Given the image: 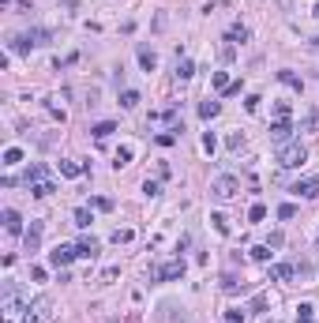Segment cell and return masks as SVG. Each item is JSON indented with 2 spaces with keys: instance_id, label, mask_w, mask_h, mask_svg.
<instances>
[{
  "instance_id": "7402d4cb",
  "label": "cell",
  "mask_w": 319,
  "mask_h": 323,
  "mask_svg": "<svg viewBox=\"0 0 319 323\" xmlns=\"http://www.w3.org/2000/svg\"><path fill=\"white\" fill-rule=\"evenodd\" d=\"M26 38H30V45H49V30H30V34H26Z\"/></svg>"
},
{
  "instance_id": "f35d334b",
  "label": "cell",
  "mask_w": 319,
  "mask_h": 323,
  "mask_svg": "<svg viewBox=\"0 0 319 323\" xmlns=\"http://www.w3.org/2000/svg\"><path fill=\"white\" fill-rule=\"evenodd\" d=\"M158 143H162V147H173V143H177V136H173V132H162Z\"/></svg>"
},
{
  "instance_id": "74e56055",
  "label": "cell",
  "mask_w": 319,
  "mask_h": 323,
  "mask_svg": "<svg viewBox=\"0 0 319 323\" xmlns=\"http://www.w3.org/2000/svg\"><path fill=\"white\" fill-rule=\"evenodd\" d=\"M214 147H218V143H214V136L207 132V136H203V150H207V154H214Z\"/></svg>"
},
{
  "instance_id": "4316f807",
  "label": "cell",
  "mask_w": 319,
  "mask_h": 323,
  "mask_svg": "<svg viewBox=\"0 0 319 323\" xmlns=\"http://www.w3.org/2000/svg\"><path fill=\"white\" fill-rule=\"evenodd\" d=\"M75 225H79V230H83V225H90V211H86V207L75 211Z\"/></svg>"
},
{
  "instance_id": "d6a6232c",
  "label": "cell",
  "mask_w": 319,
  "mask_h": 323,
  "mask_svg": "<svg viewBox=\"0 0 319 323\" xmlns=\"http://www.w3.org/2000/svg\"><path fill=\"white\" fill-rule=\"evenodd\" d=\"M221 289H226V293H237L240 286H237V278H233V274H226V278H221Z\"/></svg>"
},
{
  "instance_id": "30bf717a",
  "label": "cell",
  "mask_w": 319,
  "mask_h": 323,
  "mask_svg": "<svg viewBox=\"0 0 319 323\" xmlns=\"http://www.w3.org/2000/svg\"><path fill=\"white\" fill-rule=\"evenodd\" d=\"M139 64H143V72H154L158 68V53H154L150 45H139Z\"/></svg>"
},
{
  "instance_id": "2e32d148",
  "label": "cell",
  "mask_w": 319,
  "mask_h": 323,
  "mask_svg": "<svg viewBox=\"0 0 319 323\" xmlns=\"http://www.w3.org/2000/svg\"><path fill=\"white\" fill-rule=\"evenodd\" d=\"M90 132H94V139H109L113 132H117V124H113V120H102V124H94Z\"/></svg>"
},
{
  "instance_id": "83f0119b",
  "label": "cell",
  "mask_w": 319,
  "mask_h": 323,
  "mask_svg": "<svg viewBox=\"0 0 319 323\" xmlns=\"http://www.w3.org/2000/svg\"><path fill=\"white\" fill-rule=\"evenodd\" d=\"M226 147H229V150H240V147H244V136H240V132H233V136L226 139Z\"/></svg>"
},
{
  "instance_id": "e0dca14e",
  "label": "cell",
  "mask_w": 319,
  "mask_h": 323,
  "mask_svg": "<svg viewBox=\"0 0 319 323\" xmlns=\"http://www.w3.org/2000/svg\"><path fill=\"white\" fill-rule=\"evenodd\" d=\"M120 106L124 109H135V106H139V90H124L120 94Z\"/></svg>"
},
{
  "instance_id": "277c9868",
  "label": "cell",
  "mask_w": 319,
  "mask_h": 323,
  "mask_svg": "<svg viewBox=\"0 0 319 323\" xmlns=\"http://www.w3.org/2000/svg\"><path fill=\"white\" fill-rule=\"evenodd\" d=\"M26 323H53V301L38 297L34 305H26Z\"/></svg>"
},
{
  "instance_id": "8d00e7d4",
  "label": "cell",
  "mask_w": 319,
  "mask_h": 323,
  "mask_svg": "<svg viewBox=\"0 0 319 323\" xmlns=\"http://www.w3.org/2000/svg\"><path fill=\"white\" fill-rule=\"evenodd\" d=\"M113 241H117V244H128L132 241V230H117V233H113Z\"/></svg>"
},
{
  "instance_id": "3957f363",
  "label": "cell",
  "mask_w": 319,
  "mask_h": 323,
  "mask_svg": "<svg viewBox=\"0 0 319 323\" xmlns=\"http://www.w3.org/2000/svg\"><path fill=\"white\" fill-rule=\"evenodd\" d=\"M210 192H214V199H233V196L240 192V180L229 177V173H221V177L210 180Z\"/></svg>"
},
{
  "instance_id": "f1b7e54d",
  "label": "cell",
  "mask_w": 319,
  "mask_h": 323,
  "mask_svg": "<svg viewBox=\"0 0 319 323\" xmlns=\"http://www.w3.org/2000/svg\"><path fill=\"white\" fill-rule=\"evenodd\" d=\"M248 218H252V222H263V218H267V207H263V203H256L252 211H248Z\"/></svg>"
},
{
  "instance_id": "7a4b0ae2",
  "label": "cell",
  "mask_w": 319,
  "mask_h": 323,
  "mask_svg": "<svg viewBox=\"0 0 319 323\" xmlns=\"http://www.w3.org/2000/svg\"><path fill=\"white\" fill-rule=\"evenodd\" d=\"M0 308H4V323H15L19 312H26L23 308V297H19V289L12 286V282L4 286V305H0Z\"/></svg>"
},
{
  "instance_id": "4dcf8cb0",
  "label": "cell",
  "mask_w": 319,
  "mask_h": 323,
  "mask_svg": "<svg viewBox=\"0 0 319 323\" xmlns=\"http://www.w3.org/2000/svg\"><path fill=\"white\" fill-rule=\"evenodd\" d=\"M252 260H259V263L270 260V248H267V244H256V248H252Z\"/></svg>"
},
{
  "instance_id": "5b68a950",
  "label": "cell",
  "mask_w": 319,
  "mask_h": 323,
  "mask_svg": "<svg viewBox=\"0 0 319 323\" xmlns=\"http://www.w3.org/2000/svg\"><path fill=\"white\" fill-rule=\"evenodd\" d=\"M75 255H79V248H72V244H56V248L49 252V267L60 271V267H68V263L75 260Z\"/></svg>"
},
{
  "instance_id": "7c38bea8",
  "label": "cell",
  "mask_w": 319,
  "mask_h": 323,
  "mask_svg": "<svg viewBox=\"0 0 319 323\" xmlns=\"http://www.w3.org/2000/svg\"><path fill=\"white\" fill-rule=\"evenodd\" d=\"M297 267L293 263H278V267H270V282H285V278H293Z\"/></svg>"
},
{
  "instance_id": "603a6c76",
  "label": "cell",
  "mask_w": 319,
  "mask_h": 323,
  "mask_svg": "<svg viewBox=\"0 0 319 323\" xmlns=\"http://www.w3.org/2000/svg\"><path fill=\"white\" fill-rule=\"evenodd\" d=\"M315 319V308L312 305H301V308H297V323H312Z\"/></svg>"
},
{
  "instance_id": "e575fe53",
  "label": "cell",
  "mask_w": 319,
  "mask_h": 323,
  "mask_svg": "<svg viewBox=\"0 0 319 323\" xmlns=\"http://www.w3.org/2000/svg\"><path fill=\"white\" fill-rule=\"evenodd\" d=\"M259 102H263V98H259V94H248V102H244V109H248V113H256V109H259Z\"/></svg>"
},
{
  "instance_id": "9a60e30c",
  "label": "cell",
  "mask_w": 319,
  "mask_h": 323,
  "mask_svg": "<svg viewBox=\"0 0 319 323\" xmlns=\"http://www.w3.org/2000/svg\"><path fill=\"white\" fill-rule=\"evenodd\" d=\"M4 230L8 233H19V230H23V218H19L15 211H4Z\"/></svg>"
},
{
  "instance_id": "ab89813d",
  "label": "cell",
  "mask_w": 319,
  "mask_h": 323,
  "mask_svg": "<svg viewBox=\"0 0 319 323\" xmlns=\"http://www.w3.org/2000/svg\"><path fill=\"white\" fill-rule=\"evenodd\" d=\"M312 49H319V38H312Z\"/></svg>"
},
{
  "instance_id": "4fadbf2b",
  "label": "cell",
  "mask_w": 319,
  "mask_h": 323,
  "mask_svg": "<svg viewBox=\"0 0 319 323\" xmlns=\"http://www.w3.org/2000/svg\"><path fill=\"white\" fill-rule=\"evenodd\" d=\"M218 113H221L218 102H210V98H207V102H199V117H203V120H214Z\"/></svg>"
},
{
  "instance_id": "ac0fdd59",
  "label": "cell",
  "mask_w": 319,
  "mask_h": 323,
  "mask_svg": "<svg viewBox=\"0 0 319 323\" xmlns=\"http://www.w3.org/2000/svg\"><path fill=\"white\" fill-rule=\"evenodd\" d=\"M278 79H282V83H285V87H293V90H301V79H297V75H293V72H289V68H282V72H278Z\"/></svg>"
},
{
  "instance_id": "8992f818",
  "label": "cell",
  "mask_w": 319,
  "mask_h": 323,
  "mask_svg": "<svg viewBox=\"0 0 319 323\" xmlns=\"http://www.w3.org/2000/svg\"><path fill=\"white\" fill-rule=\"evenodd\" d=\"M180 274H184V260H173V263H166V267H154V271H150V278L169 282V278H180Z\"/></svg>"
},
{
  "instance_id": "f546056e",
  "label": "cell",
  "mask_w": 319,
  "mask_h": 323,
  "mask_svg": "<svg viewBox=\"0 0 319 323\" xmlns=\"http://www.w3.org/2000/svg\"><path fill=\"white\" fill-rule=\"evenodd\" d=\"M244 316H248L244 308H229V312H226V319H229V323H244Z\"/></svg>"
},
{
  "instance_id": "1f68e13d",
  "label": "cell",
  "mask_w": 319,
  "mask_h": 323,
  "mask_svg": "<svg viewBox=\"0 0 319 323\" xmlns=\"http://www.w3.org/2000/svg\"><path fill=\"white\" fill-rule=\"evenodd\" d=\"M128 162H132V147H120V150H117V169L128 166Z\"/></svg>"
},
{
  "instance_id": "836d02e7",
  "label": "cell",
  "mask_w": 319,
  "mask_h": 323,
  "mask_svg": "<svg viewBox=\"0 0 319 323\" xmlns=\"http://www.w3.org/2000/svg\"><path fill=\"white\" fill-rule=\"evenodd\" d=\"M94 207H98V211H113V199L109 196H98V199H94Z\"/></svg>"
},
{
  "instance_id": "8fae6325",
  "label": "cell",
  "mask_w": 319,
  "mask_h": 323,
  "mask_svg": "<svg viewBox=\"0 0 319 323\" xmlns=\"http://www.w3.org/2000/svg\"><path fill=\"white\" fill-rule=\"evenodd\" d=\"M75 248H79V255H83V260H94V255H98V248H102V244L94 241V237H83V241L75 244Z\"/></svg>"
},
{
  "instance_id": "ffe728a7",
  "label": "cell",
  "mask_w": 319,
  "mask_h": 323,
  "mask_svg": "<svg viewBox=\"0 0 319 323\" xmlns=\"http://www.w3.org/2000/svg\"><path fill=\"white\" fill-rule=\"evenodd\" d=\"M19 162H23V150H19V147H8L4 150V166H19Z\"/></svg>"
},
{
  "instance_id": "44dd1931",
  "label": "cell",
  "mask_w": 319,
  "mask_h": 323,
  "mask_svg": "<svg viewBox=\"0 0 319 323\" xmlns=\"http://www.w3.org/2000/svg\"><path fill=\"white\" fill-rule=\"evenodd\" d=\"M177 75L180 79H192V75H196V64L192 60H177Z\"/></svg>"
},
{
  "instance_id": "9c48e42d",
  "label": "cell",
  "mask_w": 319,
  "mask_h": 323,
  "mask_svg": "<svg viewBox=\"0 0 319 323\" xmlns=\"http://www.w3.org/2000/svg\"><path fill=\"white\" fill-rule=\"evenodd\" d=\"M42 230H45L42 222H30V230L23 233V244H26V252H34L38 244H42Z\"/></svg>"
},
{
  "instance_id": "cb8c5ba5",
  "label": "cell",
  "mask_w": 319,
  "mask_h": 323,
  "mask_svg": "<svg viewBox=\"0 0 319 323\" xmlns=\"http://www.w3.org/2000/svg\"><path fill=\"white\" fill-rule=\"evenodd\" d=\"M60 173H64V177H79L83 166H79V162H60Z\"/></svg>"
},
{
  "instance_id": "52a82bcc",
  "label": "cell",
  "mask_w": 319,
  "mask_h": 323,
  "mask_svg": "<svg viewBox=\"0 0 319 323\" xmlns=\"http://www.w3.org/2000/svg\"><path fill=\"white\" fill-rule=\"evenodd\" d=\"M289 136H293V124H289V117H278L274 124H270V139H274V143H289Z\"/></svg>"
},
{
  "instance_id": "6da1fadb",
  "label": "cell",
  "mask_w": 319,
  "mask_h": 323,
  "mask_svg": "<svg viewBox=\"0 0 319 323\" xmlns=\"http://www.w3.org/2000/svg\"><path fill=\"white\" fill-rule=\"evenodd\" d=\"M304 158H308V150L301 143H282V147H278V166H282V169H297Z\"/></svg>"
},
{
  "instance_id": "d590c367",
  "label": "cell",
  "mask_w": 319,
  "mask_h": 323,
  "mask_svg": "<svg viewBox=\"0 0 319 323\" xmlns=\"http://www.w3.org/2000/svg\"><path fill=\"white\" fill-rule=\"evenodd\" d=\"M293 214H297L293 203H282V207H278V218H293Z\"/></svg>"
},
{
  "instance_id": "484cf974",
  "label": "cell",
  "mask_w": 319,
  "mask_h": 323,
  "mask_svg": "<svg viewBox=\"0 0 319 323\" xmlns=\"http://www.w3.org/2000/svg\"><path fill=\"white\" fill-rule=\"evenodd\" d=\"M244 38H248V26H233V30H229V38H226V42H244Z\"/></svg>"
},
{
  "instance_id": "ba28073f",
  "label": "cell",
  "mask_w": 319,
  "mask_h": 323,
  "mask_svg": "<svg viewBox=\"0 0 319 323\" xmlns=\"http://www.w3.org/2000/svg\"><path fill=\"white\" fill-rule=\"evenodd\" d=\"M293 192L304 196V199H315L319 196V180L315 177H304V180H297V184H293Z\"/></svg>"
},
{
  "instance_id": "d6986e66",
  "label": "cell",
  "mask_w": 319,
  "mask_h": 323,
  "mask_svg": "<svg viewBox=\"0 0 319 323\" xmlns=\"http://www.w3.org/2000/svg\"><path fill=\"white\" fill-rule=\"evenodd\" d=\"M210 83H214V90H218V94H226V87H229V75H226V72H214V75H210Z\"/></svg>"
},
{
  "instance_id": "5bb4252c",
  "label": "cell",
  "mask_w": 319,
  "mask_h": 323,
  "mask_svg": "<svg viewBox=\"0 0 319 323\" xmlns=\"http://www.w3.org/2000/svg\"><path fill=\"white\" fill-rule=\"evenodd\" d=\"M30 192H34L38 199H45V196H53V180H49V177H42V180H38V184H30Z\"/></svg>"
},
{
  "instance_id": "d4e9b609",
  "label": "cell",
  "mask_w": 319,
  "mask_h": 323,
  "mask_svg": "<svg viewBox=\"0 0 319 323\" xmlns=\"http://www.w3.org/2000/svg\"><path fill=\"white\" fill-rule=\"evenodd\" d=\"M210 222H214V230H218L221 237L229 233V218H226V214H210Z\"/></svg>"
}]
</instances>
